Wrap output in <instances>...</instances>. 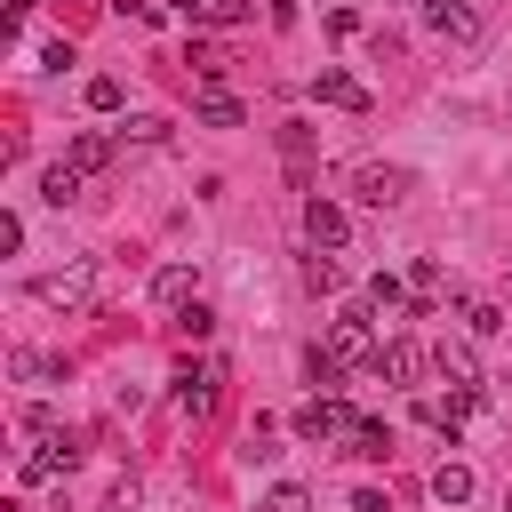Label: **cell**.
Segmentation results:
<instances>
[{
    "label": "cell",
    "instance_id": "obj_26",
    "mask_svg": "<svg viewBox=\"0 0 512 512\" xmlns=\"http://www.w3.org/2000/svg\"><path fill=\"white\" fill-rule=\"evenodd\" d=\"M88 112H120V80H112V72L88 80Z\"/></svg>",
    "mask_w": 512,
    "mask_h": 512
},
{
    "label": "cell",
    "instance_id": "obj_29",
    "mask_svg": "<svg viewBox=\"0 0 512 512\" xmlns=\"http://www.w3.org/2000/svg\"><path fill=\"white\" fill-rule=\"evenodd\" d=\"M424 8H440V0H424Z\"/></svg>",
    "mask_w": 512,
    "mask_h": 512
},
{
    "label": "cell",
    "instance_id": "obj_24",
    "mask_svg": "<svg viewBox=\"0 0 512 512\" xmlns=\"http://www.w3.org/2000/svg\"><path fill=\"white\" fill-rule=\"evenodd\" d=\"M304 280H312V288H344V264H336L328 248H312V256H304Z\"/></svg>",
    "mask_w": 512,
    "mask_h": 512
},
{
    "label": "cell",
    "instance_id": "obj_6",
    "mask_svg": "<svg viewBox=\"0 0 512 512\" xmlns=\"http://www.w3.org/2000/svg\"><path fill=\"white\" fill-rule=\"evenodd\" d=\"M40 304H56V312H72V304H88L96 296V264H72V272H48L40 288H32Z\"/></svg>",
    "mask_w": 512,
    "mask_h": 512
},
{
    "label": "cell",
    "instance_id": "obj_21",
    "mask_svg": "<svg viewBox=\"0 0 512 512\" xmlns=\"http://www.w3.org/2000/svg\"><path fill=\"white\" fill-rule=\"evenodd\" d=\"M304 376H312L320 392H336V384H344V360H336L328 344H312V352H304Z\"/></svg>",
    "mask_w": 512,
    "mask_h": 512
},
{
    "label": "cell",
    "instance_id": "obj_4",
    "mask_svg": "<svg viewBox=\"0 0 512 512\" xmlns=\"http://www.w3.org/2000/svg\"><path fill=\"white\" fill-rule=\"evenodd\" d=\"M216 384H224V368L216 360H192L184 376H176V408L200 424V416H216Z\"/></svg>",
    "mask_w": 512,
    "mask_h": 512
},
{
    "label": "cell",
    "instance_id": "obj_28",
    "mask_svg": "<svg viewBox=\"0 0 512 512\" xmlns=\"http://www.w3.org/2000/svg\"><path fill=\"white\" fill-rule=\"evenodd\" d=\"M504 512H512V488H504Z\"/></svg>",
    "mask_w": 512,
    "mask_h": 512
},
{
    "label": "cell",
    "instance_id": "obj_16",
    "mask_svg": "<svg viewBox=\"0 0 512 512\" xmlns=\"http://www.w3.org/2000/svg\"><path fill=\"white\" fill-rule=\"evenodd\" d=\"M72 168H80V176L112 168V136H104V128H80V136H72Z\"/></svg>",
    "mask_w": 512,
    "mask_h": 512
},
{
    "label": "cell",
    "instance_id": "obj_8",
    "mask_svg": "<svg viewBox=\"0 0 512 512\" xmlns=\"http://www.w3.org/2000/svg\"><path fill=\"white\" fill-rule=\"evenodd\" d=\"M312 96H320V104H336V112H368V88H360L352 72H336V64H320V72H312Z\"/></svg>",
    "mask_w": 512,
    "mask_h": 512
},
{
    "label": "cell",
    "instance_id": "obj_5",
    "mask_svg": "<svg viewBox=\"0 0 512 512\" xmlns=\"http://www.w3.org/2000/svg\"><path fill=\"white\" fill-rule=\"evenodd\" d=\"M344 232H352V216H344L336 200H320V192H312V200H304V240L336 256V248H344Z\"/></svg>",
    "mask_w": 512,
    "mask_h": 512
},
{
    "label": "cell",
    "instance_id": "obj_10",
    "mask_svg": "<svg viewBox=\"0 0 512 512\" xmlns=\"http://www.w3.org/2000/svg\"><path fill=\"white\" fill-rule=\"evenodd\" d=\"M424 24H432L440 40H456V48H464V40H480V8H464V0H440V8H424Z\"/></svg>",
    "mask_w": 512,
    "mask_h": 512
},
{
    "label": "cell",
    "instance_id": "obj_20",
    "mask_svg": "<svg viewBox=\"0 0 512 512\" xmlns=\"http://www.w3.org/2000/svg\"><path fill=\"white\" fill-rule=\"evenodd\" d=\"M432 496L440 504H472V464H440L432 472Z\"/></svg>",
    "mask_w": 512,
    "mask_h": 512
},
{
    "label": "cell",
    "instance_id": "obj_9",
    "mask_svg": "<svg viewBox=\"0 0 512 512\" xmlns=\"http://www.w3.org/2000/svg\"><path fill=\"white\" fill-rule=\"evenodd\" d=\"M72 456H80V440H72V432H48V440L24 456V480H56V472H72Z\"/></svg>",
    "mask_w": 512,
    "mask_h": 512
},
{
    "label": "cell",
    "instance_id": "obj_19",
    "mask_svg": "<svg viewBox=\"0 0 512 512\" xmlns=\"http://www.w3.org/2000/svg\"><path fill=\"white\" fill-rule=\"evenodd\" d=\"M456 320H464V336H496V328H504V312H496L488 296H464V304H456Z\"/></svg>",
    "mask_w": 512,
    "mask_h": 512
},
{
    "label": "cell",
    "instance_id": "obj_27",
    "mask_svg": "<svg viewBox=\"0 0 512 512\" xmlns=\"http://www.w3.org/2000/svg\"><path fill=\"white\" fill-rule=\"evenodd\" d=\"M176 328H184V336H208V328H216V312H208V304H200V296H192V304H184V312H176Z\"/></svg>",
    "mask_w": 512,
    "mask_h": 512
},
{
    "label": "cell",
    "instance_id": "obj_7",
    "mask_svg": "<svg viewBox=\"0 0 512 512\" xmlns=\"http://www.w3.org/2000/svg\"><path fill=\"white\" fill-rule=\"evenodd\" d=\"M424 368H432V352H416L408 336H384V352H376V376L384 384H416Z\"/></svg>",
    "mask_w": 512,
    "mask_h": 512
},
{
    "label": "cell",
    "instance_id": "obj_13",
    "mask_svg": "<svg viewBox=\"0 0 512 512\" xmlns=\"http://www.w3.org/2000/svg\"><path fill=\"white\" fill-rule=\"evenodd\" d=\"M400 184H408V176H400V168H376V160L352 176V192H360L368 208H392V200H400Z\"/></svg>",
    "mask_w": 512,
    "mask_h": 512
},
{
    "label": "cell",
    "instance_id": "obj_15",
    "mask_svg": "<svg viewBox=\"0 0 512 512\" xmlns=\"http://www.w3.org/2000/svg\"><path fill=\"white\" fill-rule=\"evenodd\" d=\"M192 288H200V272H192V264H160V272H152V296H160V304H176V312L192 304Z\"/></svg>",
    "mask_w": 512,
    "mask_h": 512
},
{
    "label": "cell",
    "instance_id": "obj_17",
    "mask_svg": "<svg viewBox=\"0 0 512 512\" xmlns=\"http://www.w3.org/2000/svg\"><path fill=\"white\" fill-rule=\"evenodd\" d=\"M184 16H192V24H216V32H224V24H248V0H184Z\"/></svg>",
    "mask_w": 512,
    "mask_h": 512
},
{
    "label": "cell",
    "instance_id": "obj_14",
    "mask_svg": "<svg viewBox=\"0 0 512 512\" xmlns=\"http://www.w3.org/2000/svg\"><path fill=\"white\" fill-rule=\"evenodd\" d=\"M192 112H200L208 128H240V96H232L224 80H216V88H200V96H192Z\"/></svg>",
    "mask_w": 512,
    "mask_h": 512
},
{
    "label": "cell",
    "instance_id": "obj_22",
    "mask_svg": "<svg viewBox=\"0 0 512 512\" xmlns=\"http://www.w3.org/2000/svg\"><path fill=\"white\" fill-rule=\"evenodd\" d=\"M368 304H376V312H400V304H408V280H400V272H376V280H368Z\"/></svg>",
    "mask_w": 512,
    "mask_h": 512
},
{
    "label": "cell",
    "instance_id": "obj_25",
    "mask_svg": "<svg viewBox=\"0 0 512 512\" xmlns=\"http://www.w3.org/2000/svg\"><path fill=\"white\" fill-rule=\"evenodd\" d=\"M256 512H312V488H296V480H280V488H272V496H264Z\"/></svg>",
    "mask_w": 512,
    "mask_h": 512
},
{
    "label": "cell",
    "instance_id": "obj_3",
    "mask_svg": "<svg viewBox=\"0 0 512 512\" xmlns=\"http://www.w3.org/2000/svg\"><path fill=\"white\" fill-rule=\"evenodd\" d=\"M288 424H296V440H352V432H360V416H352V408H344L336 392H320V400H304V408H296Z\"/></svg>",
    "mask_w": 512,
    "mask_h": 512
},
{
    "label": "cell",
    "instance_id": "obj_2",
    "mask_svg": "<svg viewBox=\"0 0 512 512\" xmlns=\"http://www.w3.org/2000/svg\"><path fill=\"white\" fill-rule=\"evenodd\" d=\"M432 376H440L448 392H464L472 408L488 400V376H480V352H472V336H440V344H432Z\"/></svg>",
    "mask_w": 512,
    "mask_h": 512
},
{
    "label": "cell",
    "instance_id": "obj_1",
    "mask_svg": "<svg viewBox=\"0 0 512 512\" xmlns=\"http://www.w3.org/2000/svg\"><path fill=\"white\" fill-rule=\"evenodd\" d=\"M328 352H336L344 368H376V352H384V336H376V312H368V304L336 312V320H328Z\"/></svg>",
    "mask_w": 512,
    "mask_h": 512
},
{
    "label": "cell",
    "instance_id": "obj_18",
    "mask_svg": "<svg viewBox=\"0 0 512 512\" xmlns=\"http://www.w3.org/2000/svg\"><path fill=\"white\" fill-rule=\"evenodd\" d=\"M80 184H88V176H80L72 160H56V168H40V192H48L56 208H64V200H80Z\"/></svg>",
    "mask_w": 512,
    "mask_h": 512
},
{
    "label": "cell",
    "instance_id": "obj_23",
    "mask_svg": "<svg viewBox=\"0 0 512 512\" xmlns=\"http://www.w3.org/2000/svg\"><path fill=\"white\" fill-rule=\"evenodd\" d=\"M344 448H352V456H368V464H376V456H384V448H392V432H384V424H376V416H360V432H352V440H344Z\"/></svg>",
    "mask_w": 512,
    "mask_h": 512
},
{
    "label": "cell",
    "instance_id": "obj_12",
    "mask_svg": "<svg viewBox=\"0 0 512 512\" xmlns=\"http://www.w3.org/2000/svg\"><path fill=\"white\" fill-rule=\"evenodd\" d=\"M440 296H448V272H440V256H416V264H408V304H416V312H432Z\"/></svg>",
    "mask_w": 512,
    "mask_h": 512
},
{
    "label": "cell",
    "instance_id": "obj_11",
    "mask_svg": "<svg viewBox=\"0 0 512 512\" xmlns=\"http://www.w3.org/2000/svg\"><path fill=\"white\" fill-rule=\"evenodd\" d=\"M464 408H472L464 392H448V400H440V392H424V400H416V416H424V424H432L448 448H456V432H464Z\"/></svg>",
    "mask_w": 512,
    "mask_h": 512
}]
</instances>
